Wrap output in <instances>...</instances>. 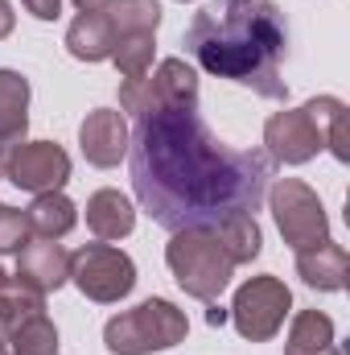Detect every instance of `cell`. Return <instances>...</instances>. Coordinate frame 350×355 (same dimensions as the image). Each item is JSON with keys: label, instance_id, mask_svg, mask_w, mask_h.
Listing matches in <instances>:
<instances>
[{"label": "cell", "instance_id": "6da1fadb", "mask_svg": "<svg viewBox=\"0 0 350 355\" xmlns=\"http://www.w3.org/2000/svg\"><path fill=\"white\" fill-rule=\"evenodd\" d=\"M272 182L264 153H235L202 124L198 103H149L132 132V186L165 232L256 215Z\"/></svg>", "mask_w": 350, "mask_h": 355}, {"label": "cell", "instance_id": "7a4b0ae2", "mask_svg": "<svg viewBox=\"0 0 350 355\" xmlns=\"http://www.w3.org/2000/svg\"><path fill=\"white\" fill-rule=\"evenodd\" d=\"M185 54L219 79L252 87L264 99H288L280 62L288 54V21L276 0H214L185 29Z\"/></svg>", "mask_w": 350, "mask_h": 355}, {"label": "cell", "instance_id": "3957f363", "mask_svg": "<svg viewBox=\"0 0 350 355\" xmlns=\"http://www.w3.org/2000/svg\"><path fill=\"white\" fill-rule=\"evenodd\" d=\"M165 261L174 268L177 285L190 293V297H202V302H214L227 281H231V257L223 252V244L214 240V232L206 227H194V232H174V244L165 252Z\"/></svg>", "mask_w": 350, "mask_h": 355}, {"label": "cell", "instance_id": "277c9868", "mask_svg": "<svg viewBox=\"0 0 350 355\" xmlns=\"http://www.w3.org/2000/svg\"><path fill=\"white\" fill-rule=\"evenodd\" d=\"M185 331H190V322H185V314L174 302L153 297V302H140L136 310L111 318L103 339H107V347L116 355H145V352H157V347L181 343Z\"/></svg>", "mask_w": 350, "mask_h": 355}, {"label": "cell", "instance_id": "5b68a950", "mask_svg": "<svg viewBox=\"0 0 350 355\" xmlns=\"http://www.w3.org/2000/svg\"><path fill=\"white\" fill-rule=\"evenodd\" d=\"M272 211H276V227H280V236L288 240L293 252H305V248H317V244L330 240L326 211H322L317 194L305 182L284 178L272 194Z\"/></svg>", "mask_w": 350, "mask_h": 355}, {"label": "cell", "instance_id": "8992f818", "mask_svg": "<svg viewBox=\"0 0 350 355\" xmlns=\"http://www.w3.org/2000/svg\"><path fill=\"white\" fill-rule=\"evenodd\" d=\"M71 277L91 302H120L136 285L132 261L111 244H87L83 252H75L71 257Z\"/></svg>", "mask_w": 350, "mask_h": 355}, {"label": "cell", "instance_id": "52a82bcc", "mask_svg": "<svg viewBox=\"0 0 350 355\" xmlns=\"http://www.w3.org/2000/svg\"><path fill=\"white\" fill-rule=\"evenodd\" d=\"M288 302H293V297H288V289H284L276 277H252V281L235 293V306H231L239 335L252 339V343L272 339V335L280 331L284 314H288Z\"/></svg>", "mask_w": 350, "mask_h": 355}, {"label": "cell", "instance_id": "ba28073f", "mask_svg": "<svg viewBox=\"0 0 350 355\" xmlns=\"http://www.w3.org/2000/svg\"><path fill=\"white\" fill-rule=\"evenodd\" d=\"M4 178L29 194H50V190H62V182L71 178V157L54 141L12 145L4 157Z\"/></svg>", "mask_w": 350, "mask_h": 355}, {"label": "cell", "instance_id": "9c48e42d", "mask_svg": "<svg viewBox=\"0 0 350 355\" xmlns=\"http://www.w3.org/2000/svg\"><path fill=\"white\" fill-rule=\"evenodd\" d=\"M264 141H268L272 157L284 162V166H301V162H309L326 145L322 141V128L309 120L305 107L301 112H276L268 120V128H264Z\"/></svg>", "mask_w": 350, "mask_h": 355}, {"label": "cell", "instance_id": "30bf717a", "mask_svg": "<svg viewBox=\"0 0 350 355\" xmlns=\"http://www.w3.org/2000/svg\"><path fill=\"white\" fill-rule=\"evenodd\" d=\"M17 281L37 289V293H50V289L66 285L71 281V252L54 240H29L17 252Z\"/></svg>", "mask_w": 350, "mask_h": 355}, {"label": "cell", "instance_id": "8fae6325", "mask_svg": "<svg viewBox=\"0 0 350 355\" xmlns=\"http://www.w3.org/2000/svg\"><path fill=\"white\" fill-rule=\"evenodd\" d=\"M79 141H83V153H87L91 166L107 170V166H116V162L124 157V149H128V124H124L120 112L99 107V112H91L87 120H83Z\"/></svg>", "mask_w": 350, "mask_h": 355}, {"label": "cell", "instance_id": "7c38bea8", "mask_svg": "<svg viewBox=\"0 0 350 355\" xmlns=\"http://www.w3.org/2000/svg\"><path fill=\"white\" fill-rule=\"evenodd\" d=\"M116 25H111V17L99 8V12H83L71 29H66V46H71V54L75 58H83V62H103V58H111V50H116Z\"/></svg>", "mask_w": 350, "mask_h": 355}, {"label": "cell", "instance_id": "4fadbf2b", "mask_svg": "<svg viewBox=\"0 0 350 355\" xmlns=\"http://www.w3.org/2000/svg\"><path fill=\"white\" fill-rule=\"evenodd\" d=\"M297 272L305 277V285L334 293L347 285V248L330 244V240L317 248H305V252H297Z\"/></svg>", "mask_w": 350, "mask_h": 355}, {"label": "cell", "instance_id": "5bb4252c", "mask_svg": "<svg viewBox=\"0 0 350 355\" xmlns=\"http://www.w3.org/2000/svg\"><path fill=\"white\" fill-rule=\"evenodd\" d=\"M132 223H136V211H132V202H128L120 190H99V194H91L87 227L99 240H120V236L132 232Z\"/></svg>", "mask_w": 350, "mask_h": 355}, {"label": "cell", "instance_id": "9a60e30c", "mask_svg": "<svg viewBox=\"0 0 350 355\" xmlns=\"http://www.w3.org/2000/svg\"><path fill=\"white\" fill-rule=\"evenodd\" d=\"M25 103H29V83L17 71H0V149L21 145L25 137Z\"/></svg>", "mask_w": 350, "mask_h": 355}, {"label": "cell", "instance_id": "2e32d148", "mask_svg": "<svg viewBox=\"0 0 350 355\" xmlns=\"http://www.w3.org/2000/svg\"><path fill=\"white\" fill-rule=\"evenodd\" d=\"M25 215H29V227H33L42 240H58V236H66V232L79 223V215H75V202H71L62 190L37 194V198H33V207H29Z\"/></svg>", "mask_w": 350, "mask_h": 355}, {"label": "cell", "instance_id": "e0dca14e", "mask_svg": "<svg viewBox=\"0 0 350 355\" xmlns=\"http://www.w3.org/2000/svg\"><path fill=\"white\" fill-rule=\"evenodd\" d=\"M149 99L153 103H198V75L181 58H165L161 71L149 79Z\"/></svg>", "mask_w": 350, "mask_h": 355}, {"label": "cell", "instance_id": "ac0fdd59", "mask_svg": "<svg viewBox=\"0 0 350 355\" xmlns=\"http://www.w3.org/2000/svg\"><path fill=\"white\" fill-rule=\"evenodd\" d=\"M284 355H338V347H334V322L326 314H317V310L297 314Z\"/></svg>", "mask_w": 350, "mask_h": 355}, {"label": "cell", "instance_id": "d6986e66", "mask_svg": "<svg viewBox=\"0 0 350 355\" xmlns=\"http://www.w3.org/2000/svg\"><path fill=\"white\" fill-rule=\"evenodd\" d=\"M305 112H309V120L322 128V141L334 149V157L347 162L350 157V149H347V103L334 99V95H322V99H309Z\"/></svg>", "mask_w": 350, "mask_h": 355}, {"label": "cell", "instance_id": "ffe728a7", "mask_svg": "<svg viewBox=\"0 0 350 355\" xmlns=\"http://www.w3.org/2000/svg\"><path fill=\"white\" fill-rule=\"evenodd\" d=\"M214 240L223 244V252L231 257V265H243L252 257H260V227H256V215H235L219 227H210Z\"/></svg>", "mask_w": 350, "mask_h": 355}, {"label": "cell", "instance_id": "44dd1931", "mask_svg": "<svg viewBox=\"0 0 350 355\" xmlns=\"http://www.w3.org/2000/svg\"><path fill=\"white\" fill-rule=\"evenodd\" d=\"M8 339H12V355H58V331L46 318V310L17 322Z\"/></svg>", "mask_w": 350, "mask_h": 355}, {"label": "cell", "instance_id": "7402d4cb", "mask_svg": "<svg viewBox=\"0 0 350 355\" xmlns=\"http://www.w3.org/2000/svg\"><path fill=\"white\" fill-rule=\"evenodd\" d=\"M111 58L124 79H145V71L153 67V33H120Z\"/></svg>", "mask_w": 350, "mask_h": 355}, {"label": "cell", "instance_id": "603a6c76", "mask_svg": "<svg viewBox=\"0 0 350 355\" xmlns=\"http://www.w3.org/2000/svg\"><path fill=\"white\" fill-rule=\"evenodd\" d=\"M111 25L116 33H153L161 21V4L157 0H111Z\"/></svg>", "mask_w": 350, "mask_h": 355}, {"label": "cell", "instance_id": "cb8c5ba5", "mask_svg": "<svg viewBox=\"0 0 350 355\" xmlns=\"http://www.w3.org/2000/svg\"><path fill=\"white\" fill-rule=\"evenodd\" d=\"M29 240H33L29 215H21L12 207H0V252H21Z\"/></svg>", "mask_w": 350, "mask_h": 355}, {"label": "cell", "instance_id": "d4e9b609", "mask_svg": "<svg viewBox=\"0 0 350 355\" xmlns=\"http://www.w3.org/2000/svg\"><path fill=\"white\" fill-rule=\"evenodd\" d=\"M21 4H25L37 21H54V17L62 12V0H21Z\"/></svg>", "mask_w": 350, "mask_h": 355}, {"label": "cell", "instance_id": "484cf974", "mask_svg": "<svg viewBox=\"0 0 350 355\" xmlns=\"http://www.w3.org/2000/svg\"><path fill=\"white\" fill-rule=\"evenodd\" d=\"M12 33V8H8V0H0V37H8Z\"/></svg>", "mask_w": 350, "mask_h": 355}, {"label": "cell", "instance_id": "4316f807", "mask_svg": "<svg viewBox=\"0 0 350 355\" xmlns=\"http://www.w3.org/2000/svg\"><path fill=\"white\" fill-rule=\"evenodd\" d=\"M206 322H210V327H223V322H227V310H223V306H210V310H206Z\"/></svg>", "mask_w": 350, "mask_h": 355}, {"label": "cell", "instance_id": "83f0119b", "mask_svg": "<svg viewBox=\"0 0 350 355\" xmlns=\"http://www.w3.org/2000/svg\"><path fill=\"white\" fill-rule=\"evenodd\" d=\"M75 4H79L83 12H99V8H107L111 0H75Z\"/></svg>", "mask_w": 350, "mask_h": 355}, {"label": "cell", "instance_id": "f1b7e54d", "mask_svg": "<svg viewBox=\"0 0 350 355\" xmlns=\"http://www.w3.org/2000/svg\"><path fill=\"white\" fill-rule=\"evenodd\" d=\"M4 285H8V277H4V268H0V289H4Z\"/></svg>", "mask_w": 350, "mask_h": 355}, {"label": "cell", "instance_id": "f546056e", "mask_svg": "<svg viewBox=\"0 0 350 355\" xmlns=\"http://www.w3.org/2000/svg\"><path fill=\"white\" fill-rule=\"evenodd\" d=\"M0 178H4V153H0Z\"/></svg>", "mask_w": 350, "mask_h": 355}, {"label": "cell", "instance_id": "4dcf8cb0", "mask_svg": "<svg viewBox=\"0 0 350 355\" xmlns=\"http://www.w3.org/2000/svg\"><path fill=\"white\" fill-rule=\"evenodd\" d=\"M0 355H12V352H4V347H0Z\"/></svg>", "mask_w": 350, "mask_h": 355}, {"label": "cell", "instance_id": "1f68e13d", "mask_svg": "<svg viewBox=\"0 0 350 355\" xmlns=\"http://www.w3.org/2000/svg\"><path fill=\"white\" fill-rule=\"evenodd\" d=\"M0 207H4V202H0Z\"/></svg>", "mask_w": 350, "mask_h": 355}]
</instances>
